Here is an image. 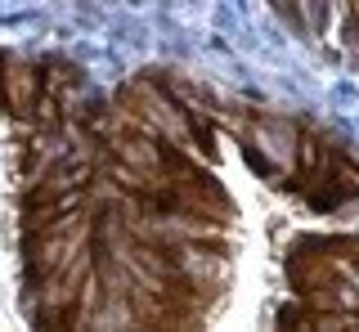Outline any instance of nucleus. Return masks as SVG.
I'll list each match as a JSON object with an SVG mask.
<instances>
[{
  "instance_id": "1",
  "label": "nucleus",
  "mask_w": 359,
  "mask_h": 332,
  "mask_svg": "<svg viewBox=\"0 0 359 332\" xmlns=\"http://www.w3.org/2000/svg\"><path fill=\"white\" fill-rule=\"evenodd\" d=\"M41 99V68L27 59H5V81H0V104L9 108V117L27 121L36 113Z\"/></svg>"
},
{
  "instance_id": "2",
  "label": "nucleus",
  "mask_w": 359,
  "mask_h": 332,
  "mask_svg": "<svg viewBox=\"0 0 359 332\" xmlns=\"http://www.w3.org/2000/svg\"><path fill=\"white\" fill-rule=\"evenodd\" d=\"M351 270H355V274H359V251H355V256H351Z\"/></svg>"
},
{
  "instance_id": "3",
  "label": "nucleus",
  "mask_w": 359,
  "mask_h": 332,
  "mask_svg": "<svg viewBox=\"0 0 359 332\" xmlns=\"http://www.w3.org/2000/svg\"><path fill=\"white\" fill-rule=\"evenodd\" d=\"M0 81H5V54H0Z\"/></svg>"
}]
</instances>
